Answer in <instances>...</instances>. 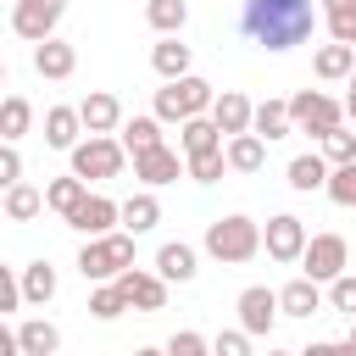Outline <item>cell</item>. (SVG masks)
Returning a JSON list of instances; mask_svg holds the SVG:
<instances>
[{
	"instance_id": "cell-1",
	"label": "cell",
	"mask_w": 356,
	"mask_h": 356,
	"mask_svg": "<svg viewBox=\"0 0 356 356\" xmlns=\"http://www.w3.org/2000/svg\"><path fill=\"white\" fill-rule=\"evenodd\" d=\"M239 28H245V39L261 44V50H295V44L312 39L317 6H312V0H245Z\"/></svg>"
},
{
	"instance_id": "cell-2",
	"label": "cell",
	"mask_w": 356,
	"mask_h": 356,
	"mask_svg": "<svg viewBox=\"0 0 356 356\" xmlns=\"http://www.w3.org/2000/svg\"><path fill=\"white\" fill-rule=\"evenodd\" d=\"M200 245H206V256H211V261H222V267H239V261H250V256H261V250H267V245H261V222H250L245 211L211 217Z\"/></svg>"
},
{
	"instance_id": "cell-3",
	"label": "cell",
	"mask_w": 356,
	"mask_h": 356,
	"mask_svg": "<svg viewBox=\"0 0 356 356\" xmlns=\"http://www.w3.org/2000/svg\"><path fill=\"white\" fill-rule=\"evenodd\" d=\"M134 228H111V234H89L83 239V250H78V273L89 278V284H106V278H117L122 267H134Z\"/></svg>"
},
{
	"instance_id": "cell-4",
	"label": "cell",
	"mask_w": 356,
	"mask_h": 356,
	"mask_svg": "<svg viewBox=\"0 0 356 356\" xmlns=\"http://www.w3.org/2000/svg\"><path fill=\"white\" fill-rule=\"evenodd\" d=\"M211 100H217V89H211L206 78H195V72L161 78V89H156V117H161V122H184V117L211 111Z\"/></svg>"
},
{
	"instance_id": "cell-5",
	"label": "cell",
	"mask_w": 356,
	"mask_h": 356,
	"mask_svg": "<svg viewBox=\"0 0 356 356\" xmlns=\"http://www.w3.org/2000/svg\"><path fill=\"white\" fill-rule=\"evenodd\" d=\"M67 156H72V172H78V178L106 184V178H117V172H122L128 145H122V139H111V134H89V139H78Z\"/></svg>"
},
{
	"instance_id": "cell-6",
	"label": "cell",
	"mask_w": 356,
	"mask_h": 356,
	"mask_svg": "<svg viewBox=\"0 0 356 356\" xmlns=\"http://www.w3.org/2000/svg\"><path fill=\"white\" fill-rule=\"evenodd\" d=\"M289 117H295V134L323 139L334 122H345V106H339L334 95H323V89H300V95L289 100Z\"/></svg>"
},
{
	"instance_id": "cell-7",
	"label": "cell",
	"mask_w": 356,
	"mask_h": 356,
	"mask_svg": "<svg viewBox=\"0 0 356 356\" xmlns=\"http://www.w3.org/2000/svg\"><path fill=\"white\" fill-rule=\"evenodd\" d=\"M345 267H350V245H345V234H312V239H306V250H300V273H312L317 284H334Z\"/></svg>"
},
{
	"instance_id": "cell-8",
	"label": "cell",
	"mask_w": 356,
	"mask_h": 356,
	"mask_svg": "<svg viewBox=\"0 0 356 356\" xmlns=\"http://www.w3.org/2000/svg\"><path fill=\"white\" fill-rule=\"evenodd\" d=\"M61 17H67V0H11V33L28 44L50 39L61 28Z\"/></svg>"
},
{
	"instance_id": "cell-9",
	"label": "cell",
	"mask_w": 356,
	"mask_h": 356,
	"mask_svg": "<svg viewBox=\"0 0 356 356\" xmlns=\"http://www.w3.org/2000/svg\"><path fill=\"white\" fill-rule=\"evenodd\" d=\"M134 178H139L145 189L178 184V178H189V156H184V150H172V145H150V150H139V156H134Z\"/></svg>"
},
{
	"instance_id": "cell-10",
	"label": "cell",
	"mask_w": 356,
	"mask_h": 356,
	"mask_svg": "<svg viewBox=\"0 0 356 356\" xmlns=\"http://www.w3.org/2000/svg\"><path fill=\"white\" fill-rule=\"evenodd\" d=\"M234 312H239V323H245L256 339H273V328H278V317H284V306H278V289H267V284H250V289H239Z\"/></svg>"
},
{
	"instance_id": "cell-11",
	"label": "cell",
	"mask_w": 356,
	"mask_h": 356,
	"mask_svg": "<svg viewBox=\"0 0 356 356\" xmlns=\"http://www.w3.org/2000/svg\"><path fill=\"white\" fill-rule=\"evenodd\" d=\"M61 222H67V228H78L83 239H89V234H111V228L122 222V200H111V195H83Z\"/></svg>"
},
{
	"instance_id": "cell-12",
	"label": "cell",
	"mask_w": 356,
	"mask_h": 356,
	"mask_svg": "<svg viewBox=\"0 0 356 356\" xmlns=\"http://www.w3.org/2000/svg\"><path fill=\"white\" fill-rule=\"evenodd\" d=\"M261 245H267V256L273 261H300V250H306V222L295 217V211H278V217H267V228H261Z\"/></svg>"
},
{
	"instance_id": "cell-13",
	"label": "cell",
	"mask_w": 356,
	"mask_h": 356,
	"mask_svg": "<svg viewBox=\"0 0 356 356\" xmlns=\"http://www.w3.org/2000/svg\"><path fill=\"white\" fill-rule=\"evenodd\" d=\"M117 289L128 295V306H134V312H161V306H167V278H161V273L122 267V273H117Z\"/></svg>"
},
{
	"instance_id": "cell-14",
	"label": "cell",
	"mask_w": 356,
	"mask_h": 356,
	"mask_svg": "<svg viewBox=\"0 0 356 356\" xmlns=\"http://www.w3.org/2000/svg\"><path fill=\"white\" fill-rule=\"evenodd\" d=\"M33 72H39V78H56V83L72 78V72H78V44H67V39H56V33L39 39V44H33Z\"/></svg>"
},
{
	"instance_id": "cell-15",
	"label": "cell",
	"mask_w": 356,
	"mask_h": 356,
	"mask_svg": "<svg viewBox=\"0 0 356 356\" xmlns=\"http://www.w3.org/2000/svg\"><path fill=\"white\" fill-rule=\"evenodd\" d=\"M78 111H83V128H89V134H117V128H122V100H117L111 89L83 95V100H78Z\"/></svg>"
},
{
	"instance_id": "cell-16",
	"label": "cell",
	"mask_w": 356,
	"mask_h": 356,
	"mask_svg": "<svg viewBox=\"0 0 356 356\" xmlns=\"http://www.w3.org/2000/svg\"><path fill=\"white\" fill-rule=\"evenodd\" d=\"M83 134H89V128H83V111H78V106H50V111H44V145H50V150H72Z\"/></svg>"
},
{
	"instance_id": "cell-17",
	"label": "cell",
	"mask_w": 356,
	"mask_h": 356,
	"mask_svg": "<svg viewBox=\"0 0 356 356\" xmlns=\"http://www.w3.org/2000/svg\"><path fill=\"white\" fill-rule=\"evenodd\" d=\"M278 306H284V317H317L323 312V284L312 273H300V278H289L278 289Z\"/></svg>"
},
{
	"instance_id": "cell-18",
	"label": "cell",
	"mask_w": 356,
	"mask_h": 356,
	"mask_svg": "<svg viewBox=\"0 0 356 356\" xmlns=\"http://www.w3.org/2000/svg\"><path fill=\"white\" fill-rule=\"evenodd\" d=\"M156 273H161L167 284H189V278L200 273V256H195V245H184V239H167V245L156 250Z\"/></svg>"
},
{
	"instance_id": "cell-19",
	"label": "cell",
	"mask_w": 356,
	"mask_h": 356,
	"mask_svg": "<svg viewBox=\"0 0 356 356\" xmlns=\"http://www.w3.org/2000/svg\"><path fill=\"white\" fill-rule=\"evenodd\" d=\"M222 139H228V134L217 128V117H211V111H200V117H184V122H178V150H184V156H195V150H217Z\"/></svg>"
},
{
	"instance_id": "cell-20",
	"label": "cell",
	"mask_w": 356,
	"mask_h": 356,
	"mask_svg": "<svg viewBox=\"0 0 356 356\" xmlns=\"http://www.w3.org/2000/svg\"><path fill=\"white\" fill-rule=\"evenodd\" d=\"M228 167H234V172H261V167H267V139H261L256 128L228 134Z\"/></svg>"
},
{
	"instance_id": "cell-21",
	"label": "cell",
	"mask_w": 356,
	"mask_h": 356,
	"mask_svg": "<svg viewBox=\"0 0 356 356\" xmlns=\"http://www.w3.org/2000/svg\"><path fill=\"white\" fill-rule=\"evenodd\" d=\"M312 72L317 78H350L356 72V44H345V39H334V44H317V56H312Z\"/></svg>"
},
{
	"instance_id": "cell-22",
	"label": "cell",
	"mask_w": 356,
	"mask_h": 356,
	"mask_svg": "<svg viewBox=\"0 0 356 356\" xmlns=\"http://www.w3.org/2000/svg\"><path fill=\"white\" fill-rule=\"evenodd\" d=\"M211 117H217V128H222V134H245V128H250V117H256V106H250L239 89H222V95L211 100Z\"/></svg>"
},
{
	"instance_id": "cell-23",
	"label": "cell",
	"mask_w": 356,
	"mask_h": 356,
	"mask_svg": "<svg viewBox=\"0 0 356 356\" xmlns=\"http://www.w3.org/2000/svg\"><path fill=\"white\" fill-rule=\"evenodd\" d=\"M328 172H334L328 156H295L289 161V189L295 195H317V189H328Z\"/></svg>"
},
{
	"instance_id": "cell-24",
	"label": "cell",
	"mask_w": 356,
	"mask_h": 356,
	"mask_svg": "<svg viewBox=\"0 0 356 356\" xmlns=\"http://www.w3.org/2000/svg\"><path fill=\"white\" fill-rule=\"evenodd\" d=\"M17 345H22V356H56V350H61V328L44 323V317H28V323L17 328Z\"/></svg>"
},
{
	"instance_id": "cell-25",
	"label": "cell",
	"mask_w": 356,
	"mask_h": 356,
	"mask_svg": "<svg viewBox=\"0 0 356 356\" xmlns=\"http://www.w3.org/2000/svg\"><path fill=\"white\" fill-rule=\"evenodd\" d=\"M250 128L273 145V139H284V134H295V117H289V100H261L256 106V117H250Z\"/></svg>"
},
{
	"instance_id": "cell-26",
	"label": "cell",
	"mask_w": 356,
	"mask_h": 356,
	"mask_svg": "<svg viewBox=\"0 0 356 356\" xmlns=\"http://www.w3.org/2000/svg\"><path fill=\"white\" fill-rule=\"evenodd\" d=\"M0 206H6L11 222H33L50 200H44V189H33V184H6V200H0Z\"/></svg>"
},
{
	"instance_id": "cell-27",
	"label": "cell",
	"mask_w": 356,
	"mask_h": 356,
	"mask_svg": "<svg viewBox=\"0 0 356 356\" xmlns=\"http://www.w3.org/2000/svg\"><path fill=\"white\" fill-rule=\"evenodd\" d=\"M161 222V200L150 195V189H139V195H128L122 200V228H134V234H150Z\"/></svg>"
},
{
	"instance_id": "cell-28",
	"label": "cell",
	"mask_w": 356,
	"mask_h": 356,
	"mask_svg": "<svg viewBox=\"0 0 356 356\" xmlns=\"http://www.w3.org/2000/svg\"><path fill=\"white\" fill-rule=\"evenodd\" d=\"M150 67L161 78H184L189 72V44H178V33H161V44L150 50Z\"/></svg>"
},
{
	"instance_id": "cell-29",
	"label": "cell",
	"mask_w": 356,
	"mask_h": 356,
	"mask_svg": "<svg viewBox=\"0 0 356 356\" xmlns=\"http://www.w3.org/2000/svg\"><path fill=\"white\" fill-rule=\"evenodd\" d=\"M117 134H122L128 156H139V150H150V145H167V139H161V117H156V111H150V117H128Z\"/></svg>"
},
{
	"instance_id": "cell-30",
	"label": "cell",
	"mask_w": 356,
	"mask_h": 356,
	"mask_svg": "<svg viewBox=\"0 0 356 356\" xmlns=\"http://www.w3.org/2000/svg\"><path fill=\"white\" fill-rule=\"evenodd\" d=\"M83 195H89V178H78V172H67V178H50V184H44V200H50V211H56V217H67Z\"/></svg>"
},
{
	"instance_id": "cell-31",
	"label": "cell",
	"mask_w": 356,
	"mask_h": 356,
	"mask_svg": "<svg viewBox=\"0 0 356 356\" xmlns=\"http://www.w3.org/2000/svg\"><path fill=\"white\" fill-rule=\"evenodd\" d=\"M145 22H150L156 33H184L189 0H145Z\"/></svg>"
},
{
	"instance_id": "cell-32",
	"label": "cell",
	"mask_w": 356,
	"mask_h": 356,
	"mask_svg": "<svg viewBox=\"0 0 356 356\" xmlns=\"http://www.w3.org/2000/svg\"><path fill=\"white\" fill-rule=\"evenodd\" d=\"M28 128H33V106H28L22 95H6V100H0V139L17 145Z\"/></svg>"
},
{
	"instance_id": "cell-33",
	"label": "cell",
	"mask_w": 356,
	"mask_h": 356,
	"mask_svg": "<svg viewBox=\"0 0 356 356\" xmlns=\"http://www.w3.org/2000/svg\"><path fill=\"white\" fill-rule=\"evenodd\" d=\"M22 295H28V306L56 300V267H50V261H28V267H22Z\"/></svg>"
},
{
	"instance_id": "cell-34",
	"label": "cell",
	"mask_w": 356,
	"mask_h": 356,
	"mask_svg": "<svg viewBox=\"0 0 356 356\" xmlns=\"http://www.w3.org/2000/svg\"><path fill=\"white\" fill-rule=\"evenodd\" d=\"M122 312H134V306H128V295L117 289V278L95 284V295H89V317H100V323H117Z\"/></svg>"
},
{
	"instance_id": "cell-35",
	"label": "cell",
	"mask_w": 356,
	"mask_h": 356,
	"mask_svg": "<svg viewBox=\"0 0 356 356\" xmlns=\"http://www.w3.org/2000/svg\"><path fill=\"white\" fill-rule=\"evenodd\" d=\"M222 172H234V167H228V145H217V150H195V156H189V178H195V184H217Z\"/></svg>"
},
{
	"instance_id": "cell-36",
	"label": "cell",
	"mask_w": 356,
	"mask_h": 356,
	"mask_svg": "<svg viewBox=\"0 0 356 356\" xmlns=\"http://www.w3.org/2000/svg\"><path fill=\"white\" fill-rule=\"evenodd\" d=\"M323 22H328V33L334 39H356V0H323Z\"/></svg>"
},
{
	"instance_id": "cell-37",
	"label": "cell",
	"mask_w": 356,
	"mask_h": 356,
	"mask_svg": "<svg viewBox=\"0 0 356 356\" xmlns=\"http://www.w3.org/2000/svg\"><path fill=\"white\" fill-rule=\"evenodd\" d=\"M323 156L339 167V161H356V128H345V122H334L328 134H323Z\"/></svg>"
},
{
	"instance_id": "cell-38",
	"label": "cell",
	"mask_w": 356,
	"mask_h": 356,
	"mask_svg": "<svg viewBox=\"0 0 356 356\" xmlns=\"http://www.w3.org/2000/svg\"><path fill=\"white\" fill-rule=\"evenodd\" d=\"M334 206H356V161H339L334 172H328V189H323Z\"/></svg>"
},
{
	"instance_id": "cell-39",
	"label": "cell",
	"mask_w": 356,
	"mask_h": 356,
	"mask_svg": "<svg viewBox=\"0 0 356 356\" xmlns=\"http://www.w3.org/2000/svg\"><path fill=\"white\" fill-rule=\"evenodd\" d=\"M328 306H334V312H345V317H356V273H350V267L328 284Z\"/></svg>"
},
{
	"instance_id": "cell-40",
	"label": "cell",
	"mask_w": 356,
	"mask_h": 356,
	"mask_svg": "<svg viewBox=\"0 0 356 356\" xmlns=\"http://www.w3.org/2000/svg\"><path fill=\"white\" fill-rule=\"evenodd\" d=\"M250 339H256V334H250V328L239 323V328L217 334V339H211V350H217V356H250Z\"/></svg>"
},
{
	"instance_id": "cell-41",
	"label": "cell",
	"mask_w": 356,
	"mask_h": 356,
	"mask_svg": "<svg viewBox=\"0 0 356 356\" xmlns=\"http://www.w3.org/2000/svg\"><path fill=\"white\" fill-rule=\"evenodd\" d=\"M167 350H172V356H206V350H211V339H200V334H189V328H178V334L167 339Z\"/></svg>"
},
{
	"instance_id": "cell-42",
	"label": "cell",
	"mask_w": 356,
	"mask_h": 356,
	"mask_svg": "<svg viewBox=\"0 0 356 356\" xmlns=\"http://www.w3.org/2000/svg\"><path fill=\"white\" fill-rule=\"evenodd\" d=\"M0 184H22V150L11 139L0 145Z\"/></svg>"
},
{
	"instance_id": "cell-43",
	"label": "cell",
	"mask_w": 356,
	"mask_h": 356,
	"mask_svg": "<svg viewBox=\"0 0 356 356\" xmlns=\"http://www.w3.org/2000/svg\"><path fill=\"white\" fill-rule=\"evenodd\" d=\"M28 295H22V278H11V273H0V312H17Z\"/></svg>"
},
{
	"instance_id": "cell-44",
	"label": "cell",
	"mask_w": 356,
	"mask_h": 356,
	"mask_svg": "<svg viewBox=\"0 0 356 356\" xmlns=\"http://www.w3.org/2000/svg\"><path fill=\"white\" fill-rule=\"evenodd\" d=\"M345 117L356 122V72H350V95H345Z\"/></svg>"
},
{
	"instance_id": "cell-45",
	"label": "cell",
	"mask_w": 356,
	"mask_h": 356,
	"mask_svg": "<svg viewBox=\"0 0 356 356\" xmlns=\"http://www.w3.org/2000/svg\"><path fill=\"white\" fill-rule=\"evenodd\" d=\"M345 350H356V317H350V334H345Z\"/></svg>"
},
{
	"instance_id": "cell-46",
	"label": "cell",
	"mask_w": 356,
	"mask_h": 356,
	"mask_svg": "<svg viewBox=\"0 0 356 356\" xmlns=\"http://www.w3.org/2000/svg\"><path fill=\"white\" fill-rule=\"evenodd\" d=\"M350 44H356V39H350Z\"/></svg>"
}]
</instances>
